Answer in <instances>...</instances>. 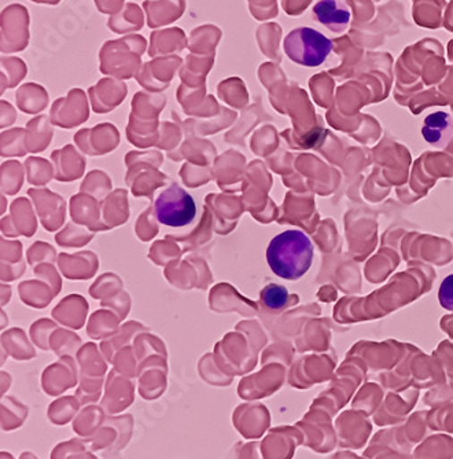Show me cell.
<instances>
[{
  "label": "cell",
  "mask_w": 453,
  "mask_h": 459,
  "mask_svg": "<svg viewBox=\"0 0 453 459\" xmlns=\"http://www.w3.org/2000/svg\"><path fill=\"white\" fill-rule=\"evenodd\" d=\"M439 299L441 306L448 311H453V275L445 278L440 286Z\"/></svg>",
  "instance_id": "obj_7"
},
{
  "label": "cell",
  "mask_w": 453,
  "mask_h": 459,
  "mask_svg": "<svg viewBox=\"0 0 453 459\" xmlns=\"http://www.w3.org/2000/svg\"><path fill=\"white\" fill-rule=\"evenodd\" d=\"M312 13L318 22L337 33L346 30L352 21V10L345 0H319Z\"/></svg>",
  "instance_id": "obj_4"
},
{
  "label": "cell",
  "mask_w": 453,
  "mask_h": 459,
  "mask_svg": "<svg viewBox=\"0 0 453 459\" xmlns=\"http://www.w3.org/2000/svg\"><path fill=\"white\" fill-rule=\"evenodd\" d=\"M267 262L278 277L300 280L312 265V242L300 230H287L268 245Z\"/></svg>",
  "instance_id": "obj_1"
},
{
  "label": "cell",
  "mask_w": 453,
  "mask_h": 459,
  "mask_svg": "<svg viewBox=\"0 0 453 459\" xmlns=\"http://www.w3.org/2000/svg\"><path fill=\"white\" fill-rule=\"evenodd\" d=\"M261 300L264 306L269 309H282L287 306L288 291L287 289L279 285H268L262 289Z\"/></svg>",
  "instance_id": "obj_6"
},
{
  "label": "cell",
  "mask_w": 453,
  "mask_h": 459,
  "mask_svg": "<svg viewBox=\"0 0 453 459\" xmlns=\"http://www.w3.org/2000/svg\"><path fill=\"white\" fill-rule=\"evenodd\" d=\"M288 58L298 65L315 68L321 65L333 51V43L323 33L308 27L295 28L283 41Z\"/></svg>",
  "instance_id": "obj_2"
},
{
  "label": "cell",
  "mask_w": 453,
  "mask_h": 459,
  "mask_svg": "<svg viewBox=\"0 0 453 459\" xmlns=\"http://www.w3.org/2000/svg\"><path fill=\"white\" fill-rule=\"evenodd\" d=\"M154 213L162 226L183 229L194 221L197 204L180 186L172 185L157 197Z\"/></svg>",
  "instance_id": "obj_3"
},
{
  "label": "cell",
  "mask_w": 453,
  "mask_h": 459,
  "mask_svg": "<svg viewBox=\"0 0 453 459\" xmlns=\"http://www.w3.org/2000/svg\"><path fill=\"white\" fill-rule=\"evenodd\" d=\"M422 135L427 143L439 149L447 148L453 139V117L447 112H436L424 120Z\"/></svg>",
  "instance_id": "obj_5"
}]
</instances>
